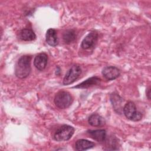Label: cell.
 <instances>
[{
    "instance_id": "cell-1",
    "label": "cell",
    "mask_w": 151,
    "mask_h": 151,
    "mask_svg": "<svg viewBox=\"0 0 151 151\" xmlns=\"http://www.w3.org/2000/svg\"><path fill=\"white\" fill-rule=\"evenodd\" d=\"M31 56L24 55L21 56L17 61L15 66V74L19 78H25L30 74Z\"/></svg>"
},
{
    "instance_id": "cell-2",
    "label": "cell",
    "mask_w": 151,
    "mask_h": 151,
    "mask_svg": "<svg viewBox=\"0 0 151 151\" xmlns=\"http://www.w3.org/2000/svg\"><path fill=\"white\" fill-rule=\"evenodd\" d=\"M73 101L72 96L66 91H60L56 93L54 97L55 106L61 109H65L69 107Z\"/></svg>"
},
{
    "instance_id": "cell-3",
    "label": "cell",
    "mask_w": 151,
    "mask_h": 151,
    "mask_svg": "<svg viewBox=\"0 0 151 151\" xmlns=\"http://www.w3.org/2000/svg\"><path fill=\"white\" fill-rule=\"evenodd\" d=\"M74 131L75 129L73 126L64 124L56 130L54 135V139L58 142L67 141L71 138Z\"/></svg>"
},
{
    "instance_id": "cell-4",
    "label": "cell",
    "mask_w": 151,
    "mask_h": 151,
    "mask_svg": "<svg viewBox=\"0 0 151 151\" xmlns=\"http://www.w3.org/2000/svg\"><path fill=\"white\" fill-rule=\"evenodd\" d=\"M123 111L126 118L128 119L137 122L142 119V114L141 112L137 110L135 104L132 101H128L123 109Z\"/></svg>"
},
{
    "instance_id": "cell-5",
    "label": "cell",
    "mask_w": 151,
    "mask_h": 151,
    "mask_svg": "<svg viewBox=\"0 0 151 151\" xmlns=\"http://www.w3.org/2000/svg\"><path fill=\"white\" fill-rule=\"evenodd\" d=\"M81 68L78 65H74L71 66L67 71L64 79L63 84L65 86L69 85L74 83L81 74Z\"/></svg>"
},
{
    "instance_id": "cell-6",
    "label": "cell",
    "mask_w": 151,
    "mask_h": 151,
    "mask_svg": "<svg viewBox=\"0 0 151 151\" xmlns=\"http://www.w3.org/2000/svg\"><path fill=\"white\" fill-rule=\"evenodd\" d=\"M98 39V34L96 31H93L89 32L83 40L81 47L83 49L87 50L92 48L96 43Z\"/></svg>"
},
{
    "instance_id": "cell-7",
    "label": "cell",
    "mask_w": 151,
    "mask_h": 151,
    "mask_svg": "<svg viewBox=\"0 0 151 151\" xmlns=\"http://www.w3.org/2000/svg\"><path fill=\"white\" fill-rule=\"evenodd\" d=\"M102 75L107 80H113L120 75V70L115 66H106L102 70Z\"/></svg>"
},
{
    "instance_id": "cell-8",
    "label": "cell",
    "mask_w": 151,
    "mask_h": 151,
    "mask_svg": "<svg viewBox=\"0 0 151 151\" xmlns=\"http://www.w3.org/2000/svg\"><path fill=\"white\" fill-rule=\"evenodd\" d=\"M48 55L44 52H41L37 55L34 60V66L40 71L44 70L47 64Z\"/></svg>"
},
{
    "instance_id": "cell-9",
    "label": "cell",
    "mask_w": 151,
    "mask_h": 151,
    "mask_svg": "<svg viewBox=\"0 0 151 151\" xmlns=\"http://www.w3.org/2000/svg\"><path fill=\"white\" fill-rule=\"evenodd\" d=\"M110 99L114 111L119 114H121L123 109L122 107V103L123 102V99L116 93L111 94Z\"/></svg>"
},
{
    "instance_id": "cell-10",
    "label": "cell",
    "mask_w": 151,
    "mask_h": 151,
    "mask_svg": "<svg viewBox=\"0 0 151 151\" xmlns=\"http://www.w3.org/2000/svg\"><path fill=\"white\" fill-rule=\"evenodd\" d=\"M101 80L100 78L94 76L88 78L82 83L78 84V85L73 87V88H87L93 86L100 84Z\"/></svg>"
},
{
    "instance_id": "cell-11",
    "label": "cell",
    "mask_w": 151,
    "mask_h": 151,
    "mask_svg": "<svg viewBox=\"0 0 151 151\" xmlns=\"http://www.w3.org/2000/svg\"><path fill=\"white\" fill-rule=\"evenodd\" d=\"M45 40L47 43L50 46H57L58 44V39L56 30L54 28H49L46 32Z\"/></svg>"
},
{
    "instance_id": "cell-12",
    "label": "cell",
    "mask_w": 151,
    "mask_h": 151,
    "mask_svg": "<svg viewBox=\"0 0 151 151\" xmlns=\"http://www.w3.org/2000/svg\"><path fill=\"white\" fill-rule=\"evenodd\" d=\"M87 133L91 138L99 142H104L106 138V131L104 129L90 130L87 131Z\"/></svg>"
},
{
    "instance_id": "cell-13",
    "label": "cell",
    "mask_w": 151,
    "mask_h": 151,
    "mask_svg": "<svg viewBox=\"0 0 151 151\" xmlns=\"http://www.w3.org/2000/svg\"><path fill=\"white\" fill-rule=\"evenodd\" d=\"M88 123L94 127H101L106 123L105 119L97 113L92 114L90 116L88 119Z\"/></svg>"
},
{
    "instance_id": "cell-14",
    "label": "cell",
    "mask_w": 151,
    "mask_h": 151,
    "mask_svg": "<svg viewBox=\"0 0 151 151\" xmlns=\"http://www.w3.org/2000/svg\"><path fill=\"white\" fill-rule=\"evenodd\" d=\"M95 146V143L86 140V139H79L76 141L75 143V149L78 151L86 150L93 148Z\"/></svg>"
},
{
    "instance_id": "cell-15",
    "label": "cell",
    "mask_w": 151,
    "mask_h": 151,
    "mask_svg": "<svg viewBox=\"0 0 151 151\" xmlns=\"http://www.w3.org/2000/svg\"><path fill=\"white\" fill-rule=\"evenodd\" d=\"M18 35L21 40L25 41H33L36 38L35 34L33 30L29 28H24L20 30Z\"/></svg>"
},
{
    "instance_id": "cell-16",
    "label": "cell",
    "mask_w": 151,
    "mask_h": 151,
    "mask_svg": "<svg viewBox=\"0 0 151 151\" xmlns=\"http://www.w3.org/2000/svg\"><path fill=\"white\" fill-rule=\"evenodd\" d=\"M76 38V34L74 29H67L63 35V39L65 44H70Z\"/></svg>"
},
{
    "instance_id": "cell-17",
    "label": "cell",
    "mask_w": 151,
    "mask_h": 151,
    "mask_svg": "<svg viewBox=\"0 0 151 151\" xmlns=\"http://www.w3.org/2000/svg\"><path fill=\"white\" fill-rule=\"evenodd\" d=\"M146 96L149 100L150 99V88L149 87L146 91Z\"/></svg>"
},
{
    "instance_id": "cell-18",
    "label": "cell",
    "mask_w": 151,
    "mask_h": 151,
    "mask_svg": "<svg viewBox=\"0 0 151 151\" xmlns=\"http://www.w3.org/2000/svg\"><path fill=\"white\" fill-rule=\"evenodd\" d=\"M60 74V68L59 67H57V70L55 71V74L56 75H59Z\"/></svg>"
}]
</instances>
